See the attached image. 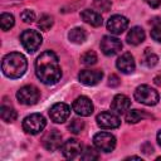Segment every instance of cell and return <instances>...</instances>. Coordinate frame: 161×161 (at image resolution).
<instances>
[{
    "label": "cell",
    "instance_id": "26",
    "mask_svg": "<svg viewBox=\"0 0 161 161\" xmlns=\"http://www.w3.org/2000/svg\"><path fill=\"white\" fill-rule=\"evenodd\" d=\"M99 158V153L93 148V147H86L84 151L80 153V160L83 161H93V160H98Z\"/></svg>",
    "mask_w": 161,
    "mask_h": 161
},
{
    "label": "cell",
    "instance_id": "23",
    "mask_svg": "<svg viewBox=\"0 0 161 161\" xmlns=\"http://www.w3.org/2000/svg\"><path fill=\"white\" fill-rule=\"evenodd\" d=\"M53 23H54L53 16H50V15H48V14H44V15H42V16L39 18V20H38V26L40 28V30L48 31V30L53 26Z\"/></svg>",
    "mask_w": 161,
    "mask_h": 161
},
{
    "label": "cell",
    "instance_id": "33",
    "mask_svg": "<svg viewBox=\"0 0 161 161\" xmlns=\"http://www.w3.org/2000/svg\"><path fill=\"white\" fill-rule=\"evenodd\" d=\"M141 150H142V152L146 153V155H150V153L153 152V147H152V145H151L150 142H145V143L141 146Z\"/></svg>",
    "mask_w": 161,
    "mask_h": 161
},
{
    "label": "cell",
    "instance_id": "14",
    "mask_svg": "<svg viewBox=\"0 0 161 161\" xmlns=\"http://www.w3.org/2000/svg\"><path fill=\"white\" fill-rule=\"evenodd\" d=\"M60 151L65 158H75L77 156L80 155L82 143L77 138H69L62 143Z\"/></svg>",
    "mask_w": 161,
    "mask_h": 161
},
{
    "label": "cell",
    "instance_id": "34",
    "mask_svg": "<svg viewBox=\"0 0 161 161\" xmlns=\"http://www.w3.org/2000/svg\"><path fill=\"white\" fill-rule=\"evenodd\" d=\"M151 8H158L161 5V0H145Z\"/></svg>",
    "mask_w": 161,
    "mask_h": 161
},
{
    "label": "cell",
    "instance_id": "19",
    "mask_svg": "<svg viewBox=\"0 0 161 161\" xmlns=\"http://www.w3.org/2000/svg\"><path fill=\"white\" fill-rule=\"evenodd\" d=\"M145 30L141 26H133L131 28V30L127 33L126 40L128 44L131 45H138L145 40Z\"/></svg>",
    "mask_w": 161,
    "mask_h": 161
},
{
    "label": "cell",
    "instance_id": "5",
    "mask_svg": "<svg viewBox=\"0 0 161 161\" xmlns=\"http://www.w3.org/2000/svg\"><path fill=\"white\" fill-rule=\"evenodd\" d=\"M42 42H43V38L40 33H38L36 30L28 29V30H24L20 35V43L28 53L36 52L42 45Z\"/></svg>",
    "mask_w": 161,
    "mask_h": 161
},
{
    "label": "cell",
    "instance_id": "30",
    "mask_svg": "<svg viewBox=\"0 0 161 161\" xmlns=\"http://www.w3.org/2000/svg\"><path fill=\"white\" fill-rule=\"evenodd\" d=\"M151 38L158 43H161V23H157L153 25L151 30Z\"/></svg>",
    "mask_w": 161,
    "mask_h": 161
},
{
    "label": "cell",
    "instance_id": "32",
    "mask_svg": "<svg viewBox=\"0 0 161 161\" xmlns=\"http://www.w3.org/2000/svg\"><path fill=\"white\" fill-rule=\"evenodd\" d=\"M119 83H121V80H119L118 75L111 74V75L108 77V86H109V87H118Z\"/></svg>",
    "mask_w": 161,
    "mask_h": 161
},
{
    "label": "cell",
    "instance_id": "9",
    "mask_svg": "<svg viewBox=\"0 0 161 161\" xmlns=\"http://www.w3.org/2000/svg\"><path fill=\"white\" fill-rule=\"evenodd\" d=\"M122 49V43L118 38L112 36V35H104L101 40V50L103 52V54L112 57L114 54H117L119 50Z\"/></svg>",
    "mask_w": 161,
    "mask_h": 161
},
{
    "label": "cell",
    "instance_id": "27",
    "mask_svg": "<svg viewBox=\"0 0 161 161\" xmlns=\"http://www.w3.org/2000/svg\"><path fill=\"white\" fill-rule=\"evenodd\" d=\"M80 62L84 65H93V64L97 63V54L93 50H88V52H86V53L82 54Z\"/></svg>",
    "mask_w": 161,
    "mask_h": 161
},
{
    "label": "cell",
    "instance_id": "15",
    "mask_svg": "<svg viewBox=\"0 0 161 161\" xmlns=\"http://www.w3.org/2000/svg\"><path fill=\"white\" fill-rule=\"evenodd\" d=\"M42 142L44 148H47L48 151H55L62 146V135L58 130H50L44 135Z\"/></svg>",
    "mask_w": 161,
    "mask_h": 161
},
{
    "label": "cell",
    "instance_id": "4",
    "mask_svg": "<svg viewBox=\"0 0 161 161\" xmlns=\"http://www.w3.org/2000/svg\"><path fill=\"white\" fill-rule=\"evenodd\" d=\"M45 126H47V121L44 116H42L40 113H31L26 116L23 121V130L30 135L40 133L45 128Z\"/></svg>",
    "mask_w": 161,
    "mask_h": 161
},
{
    "label": "cell",
    "instance_id": "25",
    "mask_svg": "<svg viewBox=\"0 0 161 161\" xmlns=\"http://www.w3.org/2000/svg\"><path fill=\"white\" fill-rule=\"evenodd\" d=\"M143 117H145L143 111H140V109H131V111H128V113L126 114V121H127L128 123H137V122L141 121Z\"/></svg>",
    "mask_w": 161,
    "mask_h": 161
},
{
    "label": "cell",
    "instance_id": "31",
    "mask_svg": "<svg viewBox=\"0 0 161 161\" xmlns=\"http://www.w3.org/2000/svg\"><path fill=\"white\" fill-rule=\"evenodd\" d=\"M20 18H21V20H23L24 23H31V21L35 19V14H34V11H33V10L25 9V10L21 13Z\"/></svg>",
    "mask_w": 161,
    "mask_h": 161
},
{
    "label": "cell",
    "instance_id": "10",
    "mask_svg": "<svg viewBox=\"0 0 161 161\" xmlns=\"http://www.w3.org/2000/svg\"><path fill=\"white\" fill-rule=\"evenodd\" d=\"M97 125L101 128L104 130H112V128H117L121 125V119L117 114H114L113 112H101L97 117H96Z\"/></svg>",
    "mask_w": 161,
    "mask_h": 161
},
{
    "label": "cell",
    "instance_id": "24",
    "mask_svg": "<svg viewBox=\"0 0 161 161\" xmlns=\"http://www.w3.org/2000/svg\"><path fill=\"white\" fill-rule=\"evenodd\" d=\"M158 63V57L153 53L150 52V49L147 48L145 50V57H143V64L147 67V68H152L155 67L156 64Z\"/></svg>",
    "mask_w": 161,
    "mask_h": 161
},
{
    "label": "cell",
    "instance_id": "12",
    "mask_svg": "<svg viewBox=\"0 0 161 161\" xmlns=\"http://www.w3.org/2000/svg\"><path fill=\"white\" fill-rule=\"evenodd\" d=\"M103 78V72L99 69H83L78 74V79L84 86H96Z\"/></svg>",
    "mask_w": 161,
    "mask_h": 161
},
{
    "label": "cell",
    "instance_id": "18",
    "mask_svg": "<svg viewBox=\"0 0 161 161\" xmlns=\"http://www.w3.org/2000/svg\"><path fill=\"white\" fill-rule=\"evenodd\" d=\"M80 18L83 21H86L87 24L92 25V26H101L102 23H103V19L99 13L94 11V10H91V9H86L80 13Z\"/></svg>",
    "mask_w": 161,
    "mask_h": 161
},
{
    "label": "cell",
    "instance_id": "3",
    "mask_svg": "<svg viewBox=\"0 0 161 161\" xmlns=\"http://www.w3.org/2000/svg\"><path fill=\"white\" fill-rule=\"evenodd\" d=\"M133 97L138 103H142V104H146V106H155V104H157V102L160 99L158 93L147 84L138 86L135 89Z\"/></svg>",
    "mask_w": 161,
    "mask_h": 161
},
{
    "label": "cell",
    "instance_id": "1",
    "mask_svg": "<svg viewBox=\"0 0 161 161\" xmlns=\"http://www.w3.org/2000/svg\"><path fill=\"white\" fill-rule=\"evenodd\" d=\"M35 74L42 83L52 86L62 78V69L58 57L52 50L43 52L35 60Z\"/></svg>",
    "mask_w": 161,
    "mask_h": 161
},
{
    "label": "cell",
    "instance_id": "13",
    "mask_svg": "<svg viewBox=\"0 0 161 161\" xmlns=\"http://www.w3.org/2000/svg\"><path fill=\"white\" fill-rule=\"evenodd\" d=\"M128 26V19L123 15H112L107 21V29L111 31V34H122Z\"/></svg>",
    "mask_w": 161,
    "mask_h": 161
},
{
    "label": "cell",
    "instance_id": "29",
    "mask_svg": "<svg viewBox=\"0 0 161 161\" xmlns=\"http://www.w3.org/2000/svg\"><path fill=\"white\" fill-rule=\"evenodd\" d=\"M93 4L101 11H109L112 6L111 0H93Z\"/></svg>",
    "mask_w": 161,
    "mask_h": 161
},
{
    "label": "cell",
    "instance_id": "22",
    "mask_svg": "<svg viewBox=\"0 0 161 161\" xmlns=\"http://www.w3.org/2000/svg\"><path fill=\"white\" fill-rule=\"evenodd\" d=\"M14 23H15V20H14V16L11 14L3 13L0 15V25H1V29L4 31H8L9 29H11L14 26Z\"/></svg>",
    "mask_w": 161,
    "mask_h": 161
},
{
    "label": "cell",
    "instance_id": "36",
    "mask_svg": "<svg viewBox=\"0 0 161 161\" xmlns=\"http://www.w3.org/2000/svg\"><path fill=\"white\" fill-rule=\"evenodd\" d=\"M157 142H158V145L161 146V130H160L158 133H157Z\"/></svg>",
    "mask_w": 161,
    "mask_h": 161
},
{
    "label": "cell",
    "instance_id": "8",
    "mask_svg": "<svg viewBox=\"0 0 161 161\" xmlns=\"http://www.w3.org/2000/svg\"><path fill=\"white\" fill-rule=\"evenodd\" d=\"M70 116V107L65 103H55L49 109V117L54 123H63Z\"/></svg>",
    "mask_w": 161,
    "mask_h": 161
},
{
    "label": "cell",
    "instance_id": "28",
    "mask_svg": "<svg viewBox=\"0 0 161 161\" xmlns=\"http://www.w3.org/2000/svg\"><path fill=\"white\" fill-rule=\"evenodd\" d=\"M83 128H84V122H83L82 119H79V118H73V119L70 121L69 126H68V130H69L72 133H74V135L80 133V132L83 131Z\"/></svg>",
    "mask_w": 161,
    "mask_h": 161
},
{
    "label": "cell",
    "instance_id": "11",
    "mask_svg": "<svg viewBox=\"0 0 161 161\" xmlns=\"http://www.w3.org/2000/svg\"><path fill=\"white\" fill-rule=\"evenodd\" d=\"M73 107V111L79 114V116H83V117H87V116H91L93 113V103L92 101L86 97V96H80V97H77L72 104Z\"/></svg>",
    "mask_w": 161,
    "mask_h": 161
},
{
    "label": "cell",
    "instance_id": "17",
    "mask_svg": "<svg viewBox=\"0 0 161 161\" xmlns=\"http://www.w3.org/2000/svg\"><path fill=\"white\" fill-rule=\"evenodd\" d=\"M131 107V99L125 96V94H117L114 96L112 103H111V108L114 113L117 114H122L126 111H128Z\"/></svg>",
    "mask_w": 161,
    "mask_h": 161
},
{
    "label": "cell",
    "instance_id": "35",
    "mask_svg": "<svg viewBox=\"0 0 161 161\" xmlns=\"http://www.w3.org/2000/svg\"><path fill=\"white\" fill-rule=\"evenodd\" d=\"M155 83H156L157 86H161V77H160V75L155 77Z\"/></svg>",
    "mask_w": 161,
    "mask_h": 161
},
{
    "label": "cell",
    "instance_id": "7",
    "mask_svg": "<svg viewBox=\"0 0 161 161\" xmlns=\"http://www.w3.org/2000/svg\"><path fill=\"white\" fill-rule=\"evenodd\" d=\"M93 143L99 151L111 152L116 147V137L108 132H99L94 135Z\"/></svg>",
    "mask_w": 161,
    "mask_h": 161
},
{
    "label": "cell",
    "instance_id": "20",
    "mask_svg": "<svg viewBox=\"0 0 161 161\" xmlns=\"http://www.w3.org/2000/svg\"><path fill=\"white\" fill-rule=\"evenodd\" d=\"M68 39L74 44H82L87 39V33L83 28H73L68 33Z\"/></svg>",
    "mask_w": 161,
    "mask_h": 161
},
{
    "label": "cell",
    "instance_id": "6",
    "mask_svg": "<svg viewBox=\"0 0 161 161\" xmlns=\"http://www.w3.org/2000/svg\"><path fill=\"white\" fill-rule=\"evenodd\" d=\"M16 98L21 104L25 106H33L35 104L39 98H40V92L35 86L28 84L21 87L18 92H16Z\"/></svg>",
    "mask_w": 161,
    "mask_h": 161
},
{
    "label": "cell",
    "instance_id": "16",
    "mask_svg": "<svg viewBox=\"0 0 161 161\" xmlns=\"http://www.w3.org/2000/svg\"><path fill=\"white\" fill-rule=\"evenodd\" d=\"M116 65L117 68L125 73V74H131L133 70H135V59L132 57L131 53H123L116 62Z\"/></svg>",
    "mask_w": 161,
    "mask_h": 161
},
{
    "label": "cell",
    "instance_id": "21",
    "mask_svg": "<svg viewBox=\"0 0 161 161\" xmlns=\"http://www.w3.org/2000/svg\"><path fill=\"white\" fill-rule=\"evenodd\" d=\"M0 116H1V119L4 122H14L18 117V113L16 111L11 107V106H1L0 108Z\"/></svg>",
    "mask_w": 161,
    "mask_h": 161
},
{
    "label": "cell",
    "instance_id": "2",
    "mask_svg": "<svg viewBox=\"0 0 161 161\" xmlns=\"http://www.w3.org/2000/svg\"><path fill=\"white\" fill-rule=\"evenodd\" d=\"M26 68H28V62L21 53L13 52L6 54L3 58L1 69L8 78H11V79L20 78L26 72Z\"/></svg>",
    "mask_w": 161,
    "mask_h": 161
}]
</instances>
